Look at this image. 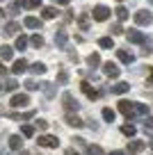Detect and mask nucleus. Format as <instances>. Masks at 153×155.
<instances>
[{
    "label": "nucleus",
    "mask_w": 153,
    "mask_h": 155,
    "mask_svg": "<svg viewBox=\"0 0 153 155\" xmlns=\"http://www.w3.org/2000/svg\"><path fill=\"white\" fill-rule=\"evenodd\" d=\"M25 71H30V68H28V62H25L23 57L16 59L14 66H12V73H14V75H21V73H25Z\"/></svg>",
    "instance_id": "nucleus-8"
},
{
    "label": "nucleus",
    "mask_w": 153,
    "mask_h": 155,
    "mask_svg": "<svg viewBox=\"0 0 153 155\" xmlns=\"http://www.w3.org/2000/svg\"><path fill=\"white\" fill-rule=\"evenodd\" d=\"M110 32H112V34H121V32H124L121 23H114V25H112V30H110Z\"/></svg>",
    "instance_id": "nucleus-39"
},
{
    "label": "nucleus",
    "mask_w": 153,
    "mask_h": 155,
    "mask_svg": "<svg viewBox=\"0 0 153 155\" xmlns=\"http://www.w3.org/2000/svg\"><path fill=\"white\" fill-rule=\"evenodd\" d=\"M66 155H78V153H76V150L71 148V150H66Z\"/></svg>",
    "instance_id": "nucleus-45"
},
{
    "label": "nucleus",
    "mask_w": 153,
    "mask_h": 155,
    "mask_svg": "<svg viewBox=\"0 0 153 155\" xmlns=\"http://www.w3.org/2000/svg\"><path fill=\"white\" fill-rule=\"evenodd\" d=\"M19 155H30V153H25V150H21V153H19Z\"/></svg>",
    "instance_id": "nucleus-47"
},
{
    "label": "nucleus",
    "mask_w": 153,
    "mask_h": 155,
    "mask_svg": "<svg viewBox=\"0 0 153 155\" xmlns=\"http://www.w3.org/2000/svg\"><path fill=\"white\" fill-rule=\"evenodd\" d=\"M21 135L23 137H34V126H30V123L21 126Z\"/></svg>",
    "instance_id": "nucleus-27"
},
{
    "label": "nucleus",
    "mask_w": 153,
    "mask_h": 155,
    "mask_svg": "<svg viewBox=\"0 0 153 155\" xmlns=\"http://www.w3.org/2000/svg\"><path fill=\"white\" fill-rule=\"evenodd\" d=\"M121 132H124L126 137H135L137 130H135V126H121Z\"/></svg>",
    "instance_id": "nucleus-36"
},
{
    "label": "nucleus",
    "mask_w": 153,
    "mask_h": 155,
    "mask_svg": "<svg viewBox=\"0 0 153 155\" xmlns=\"http://www.w3.org/2000/svg\"><path fill=\"white\" fill-rule=\"evenodd\" d=\"M148 146H151V148H153V137H151V139H148Z\"/></svg>",
    "instance_id": "nucleus-46"
},
{
    "label": "nucleus",
    "mask_w": 153,
    "mask_h": 155,
    "mask_svg": "<svg viewBox=\"0 0 153 155\" xmlns=\"http://www.w3.org/2000/svg\"><path fill=\"white\" fill-rule=\"evenodd\" d=\"M9 148L12 150H21V148H23V139H21V135H12L9 137Z\"/></svg>",
    "instance_id": "nucleus-13"
},
{
    "label": "nucleus",
    "mask_w": 153,
    "mask_h": 155,
    "mask_svg": "<svg viewBox=\"0 0 153 155\" xmlns=\"http://www.w3.org/2000/svg\"><path fill=\"white\" fill-rule=\"evenodd\" d=\"M119 112L124 116H135V103H130V101H119Z\"/></svg>",
    "instance_id": "nucleus-4"
},
{
    "label": "nucleus",
    "mask_w": 153,
    "mask_h": 155,
    "mask_svg": "<svg viewBox=\"0 0 153 155\" xmlns=\"http://www.w3.org/2000/svg\"><path fill=\"white\" fill-rule=\"evenodd\" d=\"M117 57H119L124 64H133V62H135V57L128 53V50H117Z\"/></svg>",
    "instance_id": "nucleus-14"
},
{
    "label": "nucleus",
    "mask_w": 153,
    "mask_h": 155,
    "mask_svg": "<svg viewBox=\"0 0 153 155\" xmlns=\"http://www.w3.org/2000/svg\"><path fill=\"white\" fill-rule=\"evenodd\" d=\"M25 89L34 91V89H39V87H37V82H34V80H25Z\"/></svg>",
    "instance_id": "nucleus-38"
},
{
    "label": "nucleus",
    "mask_w": 153,
    "mask_h": 155,
    "mask_svg": "<svg viewBox=\"0 0 153 155\" xmlns=\"http://www.w3.org/2000/svg\"><path fill=\"white\" fill-rule=\"evenodd\" d=\"M57 5H71V0H55Z\"/></svg>",
    "instance_id": "nucleus-42"
},
{
    "label": "nucleus",
    "mask_w": 153,
    "mask_h": 155,
    "mask_svg": "<svg viewBox=\"0 0 153 155\" xmlns=\"http://www.w3.org/2000/svg\"><path fill=\"white\" fill-rule=\"evenodd\" d=\"M87 64H89L91 68H96V66H100V57H98V53H91L89 57H87Z\"/></svg>",
    "instance_id": "nucleus-25"
},
{
    "label": "nucleus",
    "mask_w": 153,
    "mask_h": 155,
    "mask_svg": "<svg viewBox=\"0 0 153 155\" xmlns=\"http://www.w3.org/2000/svg\"><path fill=\"white\" fill-rule=\"evenodd\" d=\"M34 116V110L25 112V114H12V119H21V121H28V119H32Z\"/></svg>",
    "instance_id": "nucleus-31"
},
{
    "label": "nucleus",
    "mask_w": 153,
    "mask_h": 155,
    "mask_svg": "<svg viewBox=\"0 0 153 155\" xmlns=\"http://www.w3.org/2000/svg\"><path fill=\"white\" fill-rule=\"evenodd\" d=\"M30 103V96L28 94H16L14 98H12V107H25Z\"/></svg>",
    "instance_id": "nucleus-9"
},
{
    "label": "nucleus",
    "mask_w": 153,
    "mask_h": 155,
    "mask_svg": "<svg viewBox=\"0 0 153 155\" xmlns=\"http://www.w3.org/2000/svg\"><path fill=\"white\" fill-rule=\"evenodd\" d=\"M62 105H64L66 112H78V110H80V103H78L76 98H73V94H69V91L62 96Z\"/></svg>",
    "instance_id": "nucleus-1"
},
{
    "label": "nucleus",
    "mask_w": 153,
    "mask_h": 155,
    "mask_svg": "<svg viewBox=\"0 0 153 155\" xmlns=\"http://www.w3.org/2000/svg\"><path fill=\"white\" fill-rule=\"evenodd\" d=\"M146 130H153V116H148V119H146Z\"/></svg>",
    "instance_id": "nucleus-41"
},
{
    "label": "nucleus",
    "mask_w": 153,
    "mask_h": 155,
    "mask_svg": "<svg viewBox=\"0 0 153 155\" xmlns=\"http://www.w3.org/2000/svg\"><path fill=\"white\" fill-rule=\"evenodd\" d=\"M66 82H69V73L62 68V71L57 73V84H66Z\"/></svg>",
    "instance_id": "nucleus-35"
},
{
    "label": "nucleus",
    "mask_w": 153,
    "mask_h": 155,
    "mask_svg": "<svg viewBox=\"0 0 153 155\" xmlns=\"http://www.w3.org/2000/svg\"><path fill=\"white\" fill-rule=\"evenodd\" d=\"M12 57H14V50H12L9 46H2V48H0V59L7 62V59H12Z\"/></svg>",
    "instance_id": "nucleus-20"
},
{
    "label": "nucleus",
    "mask_w": 153,
    "mask_h": 155,
    "mask_svg": "<svg viewBox=\"0 0 153 155\" xmlns=\"http://www.w3.org/2000/svg\"><path fill=\"white\" fill-rule=\"evenodd\" d=\"M37 128H39V130H46V128H48V121H43V119H39V121H37Z\"/></svg>",
    "instance_id": "nucleus-40"
},
{
    "label": "nucleus",
    "mask_w": 153,
    "mask_h": 155,
    "mask_svg": "<svg viewBox=\"0 0 153 155\" xmlns=\"http://www.w3.org/2000/svg\"><path fill=\"white\" fill-rule=\"evenodd\" d=\"M110 155H126V153H124V150H112Z\"/></svg>",
    "instance_id": "nucleus-44"
},
{
    "label": "nucleus",
    "mask_w": 153,
    "mask_h": 155,
    "mask_svg": "<svg viewBox=\"0 0 153 155\" xmlns=\"http://www.w3.org/2000/svg\"><path fill=\"white\" fill-rule=\"evenodd\" d=\"M148 2H151V5H153V0H148Z\"/></svg>",
    "instance_id": "nucleus-48"
},
{
    "label": "nucleus",
    "mask_w": 153,
    "mask_h": 155,
    "mask_svg": "<svg viewBox=\"0 0 153 155\" xmlns=\"http://www.w3.org/2000/svg\"><path fill=\"white\" fill-rule=\"evenodd\" d=\"M21 30V23H16V21H12V23L5 25V34H16Z\"/></svg>",
    "instance_id": "nucleus-23"
},
{
    "label": "nucleus",
    "mask_w": 153,
    "mask_h": 155,
    "mask_svg": "<svg viewBox=\"0 0 153 155\" xmlns=\"http://www.w3.org/2000/svg\"><path fill=\"white\" fill-rule=\"evenodd\" d=\"M41 89H43V94H46L48 98H53V96H55V87H53V84H48V82H46V84H41Z\"/></svg>",
    "instance_id": "nucleus-33"
},
{
    "label": "nucleus",
    "mask_w": 153,
    "mask_h": 155,
    "mask_svg": "<svg viewBox=\"0 0 153 155\" xmlns=\"http://www.w3.org/2000/svg\"><path fill=\"white\" fill-rule=\"evenodd\" d=\"M0 73H2V75L7 73V68H5V64H2V62H0Z\"/></svg>",
    "instance_id": "nucleus-43"
},
{
    "label": "nucleus",
    "mask_w": 153,
    "mask_h": 155,
    "mask_svg": "<svg viewBox=\"0 0 153 155\" xmlns=\"http://www.w3.org/2000/svg\"><path fill=\"white\" fill-rule=\"evenodd\" d=\"M0 155H2V153H0Z\"/></svg>",
    "instance_id": "nucleus-50"
},
{
    "label": "nucleus",
    "mask_w": 153,
    "mask_h": 155,
    "mask_svg": "<svg viewBox=\"0 0 153 155\" xmlns=\"http://www.w3.org/2000/svg\"><path fill=\"white\" fill-rule=\"evenodd\" d=\"M30 71H32L34 75H43V73H46V64H41V62H34L32 66H30Z\"/></svg>",
    "instance_id": "nucleus-22"
},
{
    "label": "nucleus",
    "mask_w": 153,
    "mask_h": 155,
    "mask_svg": "<svg viewBox=\"0 0 153 155\" xmlns=\"http://www.w3.org/2000/svg\"><path fill=\"white\" fill-rule=\"evenodd\" d=\"M98 46L100 48H112L114 41H112V37H103V39H98Z\"/></svg>",
    "instance_id": "nucleus-29"
},
{
    "label": "nucleus",
    "mask_w": 153,
    "mask_h": 155,
    "mask_svg": "<svg viewBox=\"0 0 153 155\" xmlns=\"http://www.w3.org/2000/svg\"><path fill=\"white\" fill-rule=\"evenodd\" d=\"M135 23H137V25H151L153 23V14H148L146 9L135 12Z\"/></svg>",
    "instance_id": "nucleus-2"
},
{
    "label": "nucleus",
    "mask_w": 153,
    "mask_h": 155,
    "mask_svg": "<svg viewBox=\"0 0 153 155\" xmlns=\"http://www.w3.org/2000/svg\"><path fill=\"white\" fill-rule=\"evenodd\" d=\"M146 148V144L144 141H139V139H133V141H128V153H142V150Z\"/></svg>",
    "instance_id": "nucleus-10"
},
{
    "label": "nucleus",
    "mask_w": 153,
    "mask_h": 155,
    "mask_svg": "<svg viewBox=\"0 0 153 155\" xmlns=\"http://www.w3.org/2000/svg\"><path fill=\"white\" fill-rule=\"evenodd\" d=\"M94 21H107V16H110V9H107L105 5H96L94 7Z\"/></svg>",
    "instance_id": "nucleus-5"
},
{
    "label": "nucleus",
    "mask_w": 153,
    "mask_h": 155,
    "mask_svg": "<svg viewBox=\"0 0 153 155\" xmlns=\"http://www.w3.org/2000/svg\"><path fill=\"white\" fill-rule=\"evenodd\" d=\"M66 123H69V126H73V128H82V126H85V121H82V119H78L76 114H69V116H66Z\"/></svg>",
    "instance_id": "nucleus-18"
},
{
    "label": "nucleus",
    "mask_w": 153,
    "mask_h": 155,
    "mask_svg": "<svg viewBox=\"0 0 153 155\" xmlns=\"http://www.w3.org/2000/svg\"><path fill=\"white\" fill-rule=\"evenodd\" d=\"M0 89H2V84H0Z\"/></svg>",
    "instance_id": "nucleus-49"
},
{
    "label": "nucleus",
    "mask_w": 153,
    "mask_h": 155,
    "mask_svg": "<svg viewBox=\"0 0 153 155\" xmlns=\"http://www.w3.org/2000/svg\"><path fill=\"white\" fill-rule=\"evenodd\" d=\"M23 25L30 28V30H39V28H41V21H39L37 16H28V18L23 21Z\"/></svg>",
    "instance_id": "nucleus-12"
},
{
    "label": "nucleus",
    "mask_w": 153,
    "mask_h": 155,
    "mask_svg": "<svg viewBox=\"0 0 153 155\" xmlns=\"http://www.w3.org/2000/svg\"><path fill=\"white\" fill-rule=\"evenodd\" d=\"M16 87H19V84H16V80H7V82H5V87H2V89H5V91H14Z\"/></svg>",
    "instance_id": "nucleus-37"
},
{
    "label": "nucleus",
    "mask_w": 153,
    "mask_h": 155,
    "mask_svg": "<svg viewBox=\"0 0 153 155\" xmlns=\"http://www.w3.org/2000/svg\"><path fill=\"white\" fill-rule=\"evenodd\" d=\"M126 37H128L130 44H144V34L139 32V30H128V34H126Z\"/></svg>",
    "instance_id": "nucleus-11"
},
{
    "label": "nucleus",
    "mask_w": 153,
    "mask_h": 155,
    "mask_svg": "<svg viewBox=\"0 0 153 155\" xmlns=\"http://www.w3.org/2000/svg\"><path fill=\"white\" fill-rule=\"evenodd\" d=\"M114 14H117V18H119V21H126V18H128V9H126V7H117Z\"/></svg>",
    "instance_id": "nucleus-32"
},
{
    "label": "nucleus",
    "mask_w": 153,
    "mask_h": 155,
    "mask_svg": "<svg viewBox=\"0 0 153 155\" xmlns=\"http://www.w3.org/2000/svg\"><path fill=\"white\" fill-rule=\"evenodd\" d=\"M126 91H130V84L128 82H117L114 87H112V94H119V96H121V94H126Z\"/></svg>",
    "instance_id": "nucleus-15"
},
{
    "label": "nucleus",
    "mask_w": 153,
    "mask_h": 155,
    "mask_svg": "<svg viewBox=\"0 0 153 155\" xmlns=\"http://www.w3.org/2000/svg\"><path fill=\"white\" fill-rule=\"evenodd\" d=\"M41 16L46 21H50V18H55V16H57V12H55V7H43L41 9Z\"/></svg>",
    "instance_id": "nucleus-24"
},
{
    "label": "nucleus",
    "mask_w": 153,
    "mask_h": 155,
    "mask_svg": "<svg viewBox=\"0 0 153 155\" xmlns=\"http://www.w3.org/2000/svg\"><path fill=\"white\" fill-rule=\"evenodd\" d=\"M39 146H46V148H57L59 141H57V137H53V135H41V137H39Z\"/></svg>",
    "instance_id": "nucleus-3"
},
{
    "label": "nucleus",
    "mask_w": 153,
    "mask_h": 155,
    "mask_svg": "<svg viewBox=\"0 0 153 155\" xmlns=\"http://www.w3.org/2000/svg\"><path fill=\"white\" fill-rule=\"evenodd\" d=\"M28 44H30V39L25 37V34H19V37H16V48H19V50H25Z\"/></svg>",
    "instance_id": "nucleus-21"
},
{
    "label": "nucleus",
    "mask_w": 153,
    "mask_h": 155,
    "mask_svg": "<svg viewBox=\"0 0 153 155\" xmlns=\"http://www.w3.org/2000/svg\"><path fill=\"white\" fill-rule=\"evenodd\" d=\"M87 153H89V155H105L100 146H94V144H91V146H87Z\"/></svg>",
    "instance_id": "nucleus-34"
},
{
    "label": "nucleus",
    "mask_w": 153,
    "mask_h": 155,
    "mask_svg": "<svg viewBox=\"0 0 153 155\" xmlns=\"http://www.w3.org/2000/svg\"><path fill=\"white\" fill-rule=\"evenodd\" d=\"M55 44H57L59 48L66 46V32H64V30H57V32H55Z\"/></svg>",
    "instance_id": "nucleus-16"
},
{
    "label": "nucleus",
    "mask_w": 153,
    "mask_h": 155,
    "mask_svg": "<svg viewBox=\"0 0 153 155\" xmlns=\"http://www.w3.org/2000/svg\"><path fill=\"white\" fill-rule=\"evenodd\" d=\"M78 28H80L82 32H87V30H89V16H87V14H80V16H78Z\"/></svg>",
    "instance_id": "nucleus-17"
},
{
    "label": "nucleus",
    "mask_w": 153,
    "mask_h": 155,
    "mask_svg": "<svg viewBox=\"0 0 153 155\" xmlns=\"http://www.w3.org/2000/svg\"><path fill=\"white\" fill-rule=\"evenodd\" d=\"M80 89H82V94H85V96L89 98V101H96V98L100 96V91H96V89L91 87L89 82H82V84H80Z\"/></svg>",
    "instance_id": "nucleus-7"
},
{
    "label": "nucleus",
    "mask_w": 153,
    "mask_h": 155,
    "mask_svg": "<svg viewBox=\"0 0 153 155\" xmlns=\"http://www.w3.org/2000/svg\"><path fill=\"white\" fill-rule=\"evenodd\" d=\"M30 44H32L34 48H41V46H43V37H41V34H34V37L30 39Z\"/></svg>",
    "instance_id": "nucleus-30"
},
{
    "label": "nucleus",
    "mask_w": 153,
    "mask_h": 155,
    "mask_svg": "<svg viewBox=\"0 0 153 155\" xmlns=\"http://www.w3.org/2000/svg\"><path fill=\"white\" fill-rule=\"evenodd\" d=\"M114 110H110V107H103V119H105V121L107 123H112V121H114Z\"/></svg>",
    "instance_id": "nucleus-28"
},
{
    "label": "nucleus",
    "mask_w": 153,
    "mask_h": 155,
    "mask_svg": "<svg viewBox=\"0 0 153 155\" xmlns=\"http://www.w3.org/2000/svg\"><path fill=\"white\" fill-rule=\"evenodd\" d=\"M103 73H105L107 78H119V73H121V68L117 66L114 62H105L103 64Z\"/></svg>",
    "instance_id": "nucleus-6"
},
{
    "label": "nucleus",
    "mask_w": 153,
    "mask_h": 155,
    "mask_svg": "<svg viewBox=\"0 0 153 155\" xmlns=\"http://www.w3.org/2000/svg\"><path fill=\"white\" fill-rule=\"evenodd\" d=\"M135 114H137V116H146V114H148V105H142V103H135Z\"/></svg>",
    "instance_id": "nucleus-26"
},
{
    "label": "nucleus",
    "mask_w": 153,
    "mask_h": 155,
    "mask_svg": "<svg viewBox=\"0 0 153 155\" xmlns=\"http://www.w3.org/2000/svg\"><path fill=\"white\" fill-rule=\"evenodd\" d=\"M21 7H25V9H34V7L41 5V0H16Z\"/></svg>",
    "instance_id": "nucleus-19"
}]
</instances>
